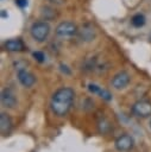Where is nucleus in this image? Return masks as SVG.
<instances>
[{
	"instance_id": "obj_12",
	"label": "nucleus",
	"mask_w": 151,
	"mask_h": 152,
	"mask_svg": "<svg viewBox=\"0 0 151 152\" xmlns=\"http://www.w3.org/2000/svg\"><path fill=\"white\" fill-rule=\"evenodd\" d=\"M131 23H132L133 26L140 27V26H143V25L145 24V17H144L143 14H140V13L134 14V15L132 17V19H131Z\"/></svg>"
},
{
	"instance_id": "obj_14",
	"label": "nucleus",
	"mask_w": 151,
	"mask_h": 152,
	"mask_svg": "<svg viewBox=\"0 0 151 152\" xmlns=\"http://www.w3.org/2000/svg\"><path fill=\"white\" fill-rule=\"evenodd\" d=\"M32 56H33L34 59L38 61L39 63H43V62L45 61V55H44L42 51H34V52H32Z\"/></svg>"
},
{
	"instance_id": "obj_15",
	"label": "nucleus",
	"mask_w": 151,
	"mask_h": 152,
	"mask_svg": "<svg viewBox=\"0 0 151 152\" xmlns=\"http://www.w3.org/2000/svg\"><path fill=\"white\" fill-rule=\"evenodd\" d=\"M88 90H89L90 93H93V94H99V91L101 90V87H99V86L95 84V83H89V84H88Z\"/></svg>"
},
{
	"instance_id": "obj_6",
	"label": "nucleus",
	"mask_w": 151,
	"mask_h": 152,
	"mask_svg": "<svg viewBox=\"0 0 151 152\" xmlns=\"http://www.w3.org/2000/svg\"><path fill=\"white\" fill-rule=\"evenodd\" d=\"M130 83V75L126 71H120L112 78V87L115 89H124Z\"/></svg>"
},
{
	"instance_id": "obj_11",
	"label": "nucleus",
	"mask_w": 151,
	"mask_h": 152,
	"mask_svg": "<svg viewBox=\"0 0 151 152\" xmlns=\"http://www.w3.org/2000/svg\"><path fill=\"white\" fill-rule=\"evenodd\" d=\"M80 34H81V38L83 40L89 42L95 37V31H94V28L92 27L90 24H84L82 26V28L80 30Z\"/></svg>"
},
{
	"instance_id": "obj_7",
	"label": "nucleus",
	"mask_w": 151,
	"mask_h": 152,
	"mask_svg": "<svg viewBox=\"0 0 151 152\" xmlns=\"http://www.w3.org/2000/svg\"><path fill=\"white\" fill-rule=\"evenodd\" d=\"M1 103L7 108H13L17 104V97L12 89L6 88L1 91Z\"/></svg>"
},
{
	"instance_id": "obj_3",
	"label": "nucleus",
	"mask_w": 151,
	"mask_h": 152,
	"mask_svg": "<svg viewBox=\"0 0 151 152\" xmlns=\"http://www.w3.org/2000/svg\"><path fill=\"white\" fill-rule=\"evenodd\" d=\"M132 113L139 118H147L151 115V102L146 100L137 101L132 106Z\"/></svg>"
},
{
	"instance_id": "obj_10",
	"label": "nucleus",
	"mask_w": 151,
	"mask_h": 152,
	"mask_svg": "<svg viewBox=\"0 0 151 152\" xmlns=\"http://www.w3.org/2000/svg\"><path fill=\"white\" fill-rule=\"evenodd\" d=\"M5 48L6 50L8 51H12V52H15V51H23L25 49L24 46V43L20 40V39H10L5 43Z\"/></svg>"
},
{
	"instance_id": "obj_1",
	"label": "nucleus",
	"mask_w": 151,
	"mask_h": 152,
	"mask_svg": "<svg viewBox=\"0 0 151 152\" xmlns=\"http://www.w3.org/2000/svg\"><path fill=\"white\" fill-rule=\"evenodd\" d=\"M75 97V91L70 87H63L57 89L50 101L51 110L57 116H64L70 110Z\"/></svg>"
},
{
	"instance_id": "obj_2",
	"label": "nucleus",
	"mask_w": 151,
	"mask_h": 152,
	"mask_svg": "<svg viewBox=\"0 0 151 152\" xmlns=\"http://www.w3.org/2000/svg\"><path fill=\"white\" fill-rule=\"evenodd\" d=\"M30 33L34 40L44 42L50 33V25L46 21H37L31 26Z\"/></svg>"
},
{
	"instance_id": "obj_4",
	"label": "nucleus",
	"mask_w": 151,
	"mask_h": 152,
	"mask_svg": "<svg viewBox=\"0 0 151 152\" xmlns=\"http://www.w3.org/2000/svg\"><path fill=\"white\" fill-rule=\"evenodd\" d=\"M77 32V26L70 21H62L56 27V34L59 37H71Z\"/></svg>"
},
{
	"instance_id": "obj_17",
	"label": "nucleus",
	"mask_w": 151,
	"mask_h": 152,
	"mask_svg": "<svg viewBox=\"0 0 151 152\" xmlns=\"http://www.w3.org/2000/svg\"><path fill=\"white\" fill-rule=\"evenodd\" d=\"M49 1H51L52 4H57V5H61L64 2V0H49Z\"/></svg>"
},
{
	"instance_id": "obj_13",
	"label": "nucleus",
	"mask_w": 151,
	"mask_h": 152,
	"mask_svg": "<svg viewBox=\"0 0 151 152\" xmlns=\"http://www.w3.org/2000/svg\"><path fill=\"white\" fill-rule=\"evenodd\" d=\"M97 95H99L100 97H102L103 100H106V101L112 100V95H111V93H109L108 90H106V89H102V88H101V90L99 91Z\"/></svg>"
},
{
	"instance_id": "obj_18",
	"label": "nucleus",
	"mask_w": 151,
	"mask_h": 152,
	"mask_svg": "<svg viewBox=\"0 0 151 152\" xmlns=\"http://www.w3.org/2000/svg\"><path fill=\"white\" fill-rule=\"evenodd\" d=\"M150 127H151V120H150Z\"/></svg>"
},
{
	"instance_id": "obj_5",
	"label": "nucleus",
	"mask_w": 151,
	"mask_h": 152,
	"mask_svg": "<svg viewBox=\"0 0 151 152\" xmlns=\"http://www.w3.org/2000/svg\"><path fill=\"white\" fill-rule=\"evenodd\" d=\"M134 140L130 134H121L117 140H115V148L120 152H125L128 151L133 147Z\"/></svg>"
},
{
	"instance_id": "obj_8",
	"label": "nucleus",
	"mask_w": 151,
	"mask_h": 152,
	"mask_svg": "<svg viewBox=\"0 0 151 152\" xmlns=\"http://www.w3.org/2000/svg\"><path fill=\"white\" fill-rule=\"evenodd\" d=\"M18 80L20 82L21 86L26 87V88H30L36 82V77L33 74H31L30 71L25 70V69H19L18 70Z\"/></svg>"
},
{
	"instance_id": "obj_9",
	"label": "nucleus",
	"mask_w": 151,
	"mask_h": 152,
	"mask_svg": "<svg viewBox=\"0 0 151 152\" xmlns=\"http://www.w3.org/2000/svg\"><path fill=\"white\" fill-rule=\"evenodd\" d=\"M0 129L2 135H8L12 129V119L7 113L4 112L0 114Z\"/></svg>"
},
{
	"instance_id": "obj_16",
	"label": "nucleus",
	"mask_w": 151,
	"mask_h": 152,
	"mask_svg": "<svg viewBox=\"0 0 151 152\" xmlns=\"http://www.w3.org/2000/svg\"><path fill=\"white\" fill-rule=\"evenodd\" d=\"M15 5H18L19 7H25L27 5V0H15Z\"/></svg>"
}]
</instances>
